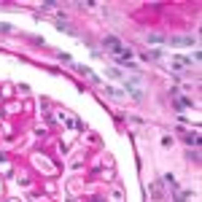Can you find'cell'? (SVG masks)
<instances>
[{
    "mask_svg": "<svg viewBox=\"0 0 202 202\" xmlns=\"http://www.w3.org/2000/svg\"><path fill=\"white\" fill-rule=\"evenodd\" d=\"M173 46H194V38H173Z\"/></svg>",
    "mask_w": 202,
    "mask_h": 202,
    "instance_id": "obj_1",
    "label": "cell"
},
{
    "mask_svg": "<svg viewBox=\"0 0 202 202\" xmlns=\"http://www.w3.org/2000/svg\"><path fill=\"white\" fill-rule=\"evenodd\" d=\"M186 143H189V146H199V137H197V135H189Z\"/></svg>",
    "mask_w": 202,
    "mask_h": 202,
    "instance_id": "obj_2",
    "label": "cell"
}]
</instances>
